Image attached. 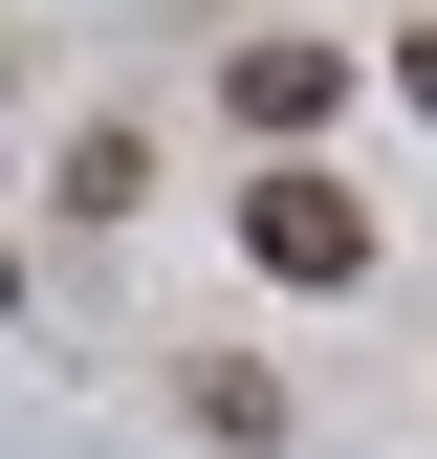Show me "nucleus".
<instances>
[{"instance_id":"nucleus-3","label":"nucleus","mask_w":437,"mask_h":459,"mask_svg":"<svg viewBox=\"0 0 437 459\" xmlns=\"http://www.w3.org/2000/svg\"><path fill=\"white\" fill-rule=\"evenodd\" d=\"M416 109H437V22H416Z\"/></svg>"},{"instance_id":"nucleus-2","label":"nucleus","mask_w":437,"mask_h":459,"mask_svg":"<svg viewBox=\"0 0 437 459\" xmlns=\"http://www.w3.org/2000/svg\"><path fill=\"white\" fill-rule=\"evenodd\" d=\"M328 109V44H241V132H306Z\"/></svg>"},{"instance_id":"nucleus-1","label":"nucleus","mask_w":437,"mask_h":459,"mask_svg":"<svg viewBox=\"0 0 437 459\" xmlns=\"http://www.w3.org/2000/svg\"><path fill=\"white\" fill-rule=\"evenodd\" d=\"M241 219H262V263H285V284H350V263H372V219L328 197V176H262Z\"/></svg>"}]
</instances>
